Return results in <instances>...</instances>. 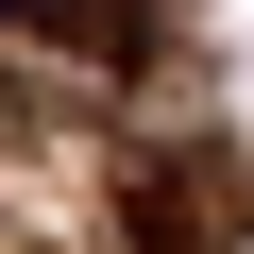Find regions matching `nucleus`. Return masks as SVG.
Returning a JSON list of instances; mask_svg holds the SVG:
<instances>
[{
    "label": "nucleus",
    "instance_id": "nucleus-2",
    "mask_svg": "<svg viewBox=\"0 0 254 254\" xmlns=\"http://www.w3.org/2000/svg\"><path fill=\"white\" fill-rule=\"evenodd\" d=\"M119 254H203V187L187 170H136L119 187Z\"/></svg>",
    "mask_w": 254,
    "mask_h": 254
},
{
    "label": "nucleus",
    "instance_id": "nucleus-1",
    "mask_svg": "<svg viewBox=\"0 0 254 254\" xmlns=\"http://www.w3.org/2000/svg\"><path fill=\"white\" fill-rule=\"evenodd\" d=\"M0 34L85 51V68H153V51H170V0H0Z\"/></svg>",
    "mask_w": 254,
    "mask_h": 254
}]
</instances>
